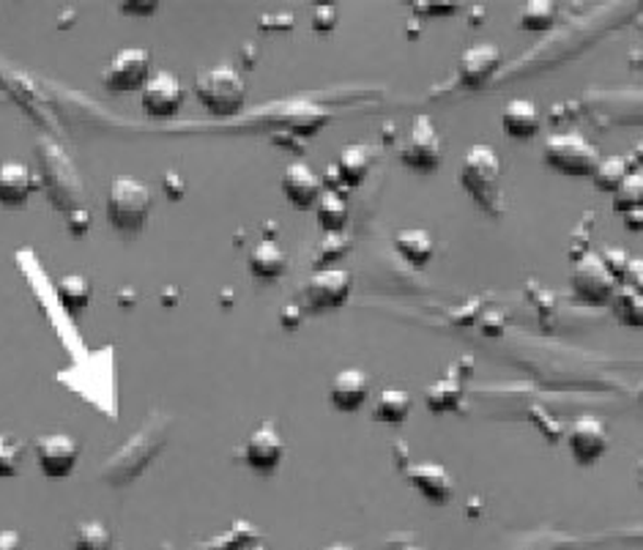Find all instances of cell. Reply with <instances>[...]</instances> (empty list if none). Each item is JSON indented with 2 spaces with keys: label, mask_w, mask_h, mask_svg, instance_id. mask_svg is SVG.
I'll return each mask as SVG.
<instances>
[{
  "label": "cell",
  "mask_w": 643,
  "mask_h": 550,
  "mask_svg": "<svg viewBox=\"0 0 643 550\" xmlns=\"http://www.w3.org/2000/svg\"><path fill=\"white\" fill-rule=\"evenodd\" d=\"M348 198L340 190H323L321 198L315 203V217L321 225L323 234H343V228L348 225Z\"/></svg>",
  "instance_id": "cell-22"
},
{
  "label": "cell",
  "mask_w": 643,
  "mask_h": 550,
  "mask_svg": "<svg viewBox=\"0 0 643 550\" xmlns=\"http://www.w3.org/2000/svg\"><path fill=\"white\" fill-rule=\"evenodd\" d=\"M154 208V192L132 176L112 178L107 192V219L121 234H138Z\"/></svg>",
  "instance_id": "cell-2"
},
{
  "label": "cell",
  "mask_w": 643,
  "mask_h": 550,
  "mask_svg": "<svg viewBox=\"0 0 643 550\" xmlns=\"http://www.w3.org/2000/svg\"><path fill=\"white\" fill-rule=\"evenodd\" d=\"M372 159H376V154H372L370 145L365 143L345 145L343 154L337 156V165H334L340 183H343L345 190H356V187L365 183V178L370 176Z\"/></svg>",
  "instance_id": "cell-19"
},
{
  "label": "cell",
  "mask_w": 643,
  "mask_h": 550,
  "mask_svg": "<svg viewBox=\"0 0 643 550\" xmlns=\"http://www.w3.org/2000/svg\"><path fill=\"white\" fill-rule=\"evenodd\" d=\"M241 457H245V463L252 471H274L285 457V439L283 433H279L277 422L258 425V428L247 435Z\"/></svg>",
  "instance_id": "cell-8"
},
{
  "label": "cell",
  "mask_w": 643,
  "mask_h": 550,
  "mask_svg": "<svg viewBox=\"0 0 643 550\" xmlns=\"http://www.w3.org/2000/svg\"><path fill=\"white\" fill-rule=\"evenodd\" d=\"M624 223H627V228H630V230H641L643 228V208L624 214Z\"/></svg>",
  "instance_id": "cell-36"
},
{
  "label": "cell",
  "mask_w": 643,
  "mask_h": 550,
  "mask_svg": "<svg viewBox=\"0 0 643 550\" xmlns=\"http://www.w3.org/2000/svg\"><path fill=\"white\" fill-rule=\"evenodd\" d=\"M194 96L200 105L217 118H234L245 110L247 101V83L245 74L230 63H219V67L209 69L200 74L194 83Z\"/></svg>",
  "instance_id": "cell-1"
},
{
  "label": "cell",
  "mask_w": 643,
  "mask_h": 550,
  "mask_svg": "<svg viewBox=\"0 0 643 550\" xmlns=\"http://www.w3.org/2000/svg\"><path fill=\"white\" fill-rule=\"evenodd\" d=\"M0 550H23V534L14 528H3L0 531Z\"/></svg>",
  "instance_id": "cell-35"
},
{
  "label": "cell",
  "mask_w": 643,
  "mask_h": 550,
  "mask_svg": "<svg viewBox=\"0 0 643 550\" xmlns=\"http://www.w3.org/2000/svg\"><path fill=\"white\" fill-rule=\"evenodd\" d=\"M151 77V52L143 47H127L112 56L110 67L105 69V85L116 94L143 91Z\"/></svg>",
  "instance_id": "cell-7"
},
{
  "label": "cell",
  "mask_w": 643,
  "mask_h": 550,
  "mask_svg": "<svg viewBox=\"0 0 643 550\" xmlns=\"http://www.w3.org/2000/svg\"><path fill=\"white\" fill-rule=\"evenodd\" d=\"M80 457V444L69 433H50L36 441V463L47 479H67Z\"/></svg>",
  "instance_id": "cell-9"
},
{
  "label": "cell",
  "mask_w": 643,
  "mask_h": 550,
  "mask_svg": "<svg viewBox=\"0 0 643 550\" xmlns=\"http://www.w3.org/2000/svg\"><path fill=\"white\" fill-rule=\"evenodd\" d=\"M394 250L400 252L405 263H410L414 268L427 266V261L433 258V236L421 228H405L394 236Z\"/></svg>",
  "instance_id": "cell-21"
},
{
  "label": "cell",
  "mask_w": 643,
  "mask_h": 550,
  "mask_svg": "<svg viewBox=\"0 0 643 550\" xmlns=\"http://www.w3.org/2000/svg\"><path fill=\"white\" fill-rule=\"evenodd\" d=\"M258 542V531L247 521H236L223 537L211 539L203 550H247Z\"/></svg>",
  "instance_id": "cell-28"
},
{
  "label": "cell",
  "mask_w": 643,
  "mask_h": 550,
  "mask_svg": "<svg viewBox=\"0 0 643 550\" xmlns=\"http://www.w3.org/2000/svg\"><path fill=\"white\" fill-rule=\"evenodd\" d=\"M23 441L0 433V477H12V474H17L20 463H23Z\"/></svg>",
  "instance_id": "cell-31"
},
{
  "label": "cell",
  "mask_w": 643,
  "mask_h": 550,
  "mask_svg": "<svg viewBox=\"0 0 643 550\" xmlns=\"http://www.w3.org/2000/svg\"><path fill=\"white\" fill-rule=\"evenodd\" d=\"M74 550H112V534L105 523L85 521L74 534Z\"/></svg>",
  "instance_id": "cell-30"
},
{
  "label": "cell",
  "mask_w": 643,
  "mask_h": 550,
  "mask_svg": "<svg viewBox=\"0 0 643 550\" xmlns=\"http://www.w3.org/2000/svg\"><path fill=\"white\" fill-rule=\"evenodd\" d=\"M56 294L69 315H80L91 304V283L85 277H80V274H67V277L58 279Z\"/></svg>",
  "instance_id": "cell-24"
},
{
  "label": "cell",
  "mask_w": 643,
  "mask_h": 550,
  "mask_svg": "<svg viewBox=\"0 0 643 550\" xmlns=\"http://www.w3.org/2000/svg\"><path fill=\"white\" fill-rule=\"evenodd\" d=\"M403 550H425V548H419V545H405Z\"/></svg>",
  "instance_id": "cell-38"
},
{
  "label": "cell",
  "mask_w": 643,
  "mask_h": 550,
  "mask_svg": "<svg viewBox=\"0 0 643 550\" xmlns=\"http://www.w3.org/2000/svg\"><path fill=\"white\" fill-rule=\"evenodd\" d=\"M614 208L619 214H630L643 208V176L641 172H627L624 181L614 192Z\"/></svg>",
  "instance_id": "cell-27"
},
{
  "label": "cell",
  "mask_w": 643,
  "mask_h": 550,
  "mask_svg": "<svg viewBox=\"0 0 643 550\" xmlns=\"http://www.w3.org/2000/svg\"><path fill=\"white\" fill-rule=\"evenodd\" d=\"M247 268L255 279H279L285 272H288V252L277 244L274 239H263L258 241L255 247L247 255Z\"/></svg>",
  "instance_id": "cell-18"
},
{
  "label": "cell",
  "mask_w": 643,
  "mask_h": 550,
  "mask_svg": "<svg viewBox=\"0 0 643 550\" xmlns=\"http://www.w3.org/2000/svg\"><path fill=\"white\" fill-rule=\"evenodd\" d=\"M367 397H370V379H367V373L356 370V367L334 375L332 386H329V400H332V406L340 414L359 411Z\"/></svg>",
  "instance_id": "cell-16"
},
{
  "label": "cell",
  "mask_w": 643,
  "mask_h": 550,
  "mask_svg": "<svg viewBox=\"0 0 643 550\" xmlns=\"http://www.w3.org/2000/svg\"><path fill=\"white\" fill-rule=\"evenodd\" d=\"M619 283L610 277L608 268L603 266L597 252L577 258L575 272H572V294L581 304L586 307H605L614 301Z\"/></svg>",
  "instance_id": "cell-6"
},
{
  "label": "cell",
  "mask_w": 643,
  "mask_h": 550,
  "mask_svg": "<svg viewBox=\"0 0 643 550\" xmlns=\"http://www.w3.org/2000/svg\"><path fill=\"white\" fill-rule=\"evenodd\" d=\"M545 165L553 167L561 176L592 178V172L599 165V151L592 140L583 138L581 132H559L550 134L543 151Z\"/></svg>",
  "instance_id": "cell-4"
},
{
  "label": "cell",
  "mask_w": 643,
  "mask_h": 550,
  "mask_svg": "<svg viewBox=\"0 0 643 550\" xmlns=\"http://www.w3.org/2000/svg\"><path fill=\"white\" fill-rule=\"evenodd\" d=\"M416 9H427V12H455V3H444V7H430V3H427V7H416Z\"/></svg>",
  "instance_id": "cell-37"
},
{
  "label": "cell",
  "mask_w": 643,
  "mask_h": 550,
  "mask_svg": "<svg viewBox=\"0 0 643 550\" xmlns=\"http://www.w3.org/2000/svg\"><path fill=\"white\" fill-rule=\"evenodd\" d=\"M627 172L630 170H627L624 156H605V159H599L597 170L592 172V181L597 190L610 192V195H614L616 187H619V183L627 178Z\"/></svg>",
  "instance_id": "cell-29"
},
{
  "label": "cell",
  "mask_w": 643,
  "mask_h": 550,
  "mask_svg": "<svg viewBox=\"0 0 643 550\" xmlns=\"http://www.w3.org/2000/svg\"><path fill=\"white\" fill-rule=\"evenodd\" d=\"M247 550H258V548H255V545H252V548H247Z\"/></svg>",
  "instance_id": "cell-40"
},
{
  "label": "cell",
  "mask_w": 643,
  "mask_h": 550,
  "mask_svg": "<svg viewBox=\"0 0 643 550\" xmlns=\"http://www.w3.org/2000/svg\"><path fill=\"white\" fill-rule=\"evenodd\" d=\"M410 403L414 400H410L408 392L400 390V386H389V390H383L381 395H378L376 408H372V419L383 425L405 422L410 414Z\"/></svg>",
  "instance_id": "cell-23"
},
{
  "label": "cell",
  "mask_w": 643,
  "mask_h": 550,
  "mask_svg": "<svg viewBox=\"0 0 643 550\" xmlns=\"http://www.w3.org/2000/svg\"><path fill=\"white\" fill-rule=\"evenodd\" d=\"M345 250H348V241H345L343 234L323 236L321 247H318V255H315V272L326 268V261H337V258H343Z\"/></svg>",
  "instance_id": "cell-32"
},
{
  "label": "cell",
  "mask_w": 643,
  "mask_h": 550,
  "mask_svg": "<svg viewBox=\"0 0 643 550\" xmlns=\"http://www.w3.org/2000/svg\"><path fill=\"white\" fill-rule=\"evenodd\" d=\"M143 110L151 118H172L183 105V85L172 72L151 74L148 83L140 91Z\"/></svg>",
  "instance_id": "cell-11"
},
{
  "label": "cell",
  "mask_w": 643,
  "mask_h": 550,
  "mask_svg": "<svg viewBox=\"0 0 643 550\" xmlns=\"http://www.w3.org/2000/svg\"><path fill=\"white\" fill-rule=\"evenodd\" d=\"M34 187V176L23 162H3L0 165V206L23 208Z\"/></svg>",
  "instance_id": "cell-17"
},
{
  "label": "cell",
  "mask_w": 643,
  "mask_h": 550,
  "mask_svg": "<svg viewBox=\"0 0 643 550\" xmlns=\"http://www.w3.org/2000/svg\"><path fill=\"white\" fill-rule=\"evenodd\" d=\"M501 67V50L496 45H474L468 47L457 63V77L466 88H479L488 83Z\"/></svg>",
  "instance_id": "cell-15"
},
{
  "label": "cell",
  "mask_w": 643,
  "mask_h": 550,
  "mask_svg": "<svg viewBox=\"0 0 643 550\" xmlns=\"http://www.w3.org/2000/svg\"><path fill=\"white\" fill-rule=\"evenodd\" d=\"M332 550H350V548H345V545H337V548H332Z\"/></svg>",
  "instance_id": "cell-39"
},
{
  "label": "cell",
  "mask_w": 643,
  "mask_h": 550,
  "mask_svg": "<svg viewBox=\"0 0 643 550\" xmlns=\"http://www.w3.org/2000/svg\"><path fill=\"white\" fill-rule=\"evenodd\" d=\"M597 255H599V261H603V266L610 272V277H614L616 283L621 285V279H624L627 266H630L632 258L627 255V252L614 250V247H605V250H603V252H597Z\"/></svg>",
  "instance_id": "cell-33"
},
{
  "label": "cell",
  "mask_w": 643,
  "mask_h": 550,
  "mask_svg": "<svg viewBox=\"0 0 643 550\" xmlns=\"http://www.w3.org/2000/svg\"><path fill=\"white\" fill-rule=\"evenodd\" d=\"M501 167L499 154L493 145H472L468 154L463 156L461 183L463 190L474 198L477 206L493 214L499 208V187H501Z\"/></svg>",
  "instance_id": "cell-3"
},
{
  "label": "cell",
  "mask_w": 643,
  "mask_h": 550,
  "mask_svg": "<svg viewBox=\"0 0 643 550\" xmlns=\"http://www.w3.org/2000/svg\"><path fill=\"white\" fill-rule=\"evenodd\" d=\"M312 28L318 34H329V31L337 28V7H318L312 14Z\"/></svg>",
  "instance_id": "cell-34"
},
{
  "label": "cell",
  "mask_w": 643,
  "mask_h": 550,
  "mask_svg": "<svg viewBox=\"0 0 643 550\" xmlns=\"http://www.w3.org/2000/svg\"><path fill=\"white\" fill-rule=\"evenodd\" d=\"M283 192L290 206L307 212V208L315 206L323 192L321 176L307 162H290L283 172Z\"/></svg>",
  "instance_id": "cell-13"
},
{
  "label": "cell",
  "mask_w": 643,
  "mask_h": 550,
  "mask_svg": "<svg viewBox=\"0 0 643 550\" xmlns=\"http://www.w3.org/2000/svg\"><path fill=\"white\" fill-rule=\"evenodd\" d=\"M567 446H570L572 457L581 466H594L610 446L608 428L597 417L575 419L570 428V435H567Z\"/></svg>",
  "instance_id": "cell-12"
},
{
  "label": "cell",
  "mask_w": 643,
  "mask_h": 550,
  "mask_svg": "<svg viewBox=\"0 0 643 550\" xmlns=\"http://www.w3.org/2000/svg\"><path fill=\"white\" fill-rule=\"evenodd\" d=\"M556 23V3L553 0H528L521 12V28L532 31V34H543V31L553 28Z\"/></svg>",
  "instance_id": "cell-25"
},
{
  "label": "cell",
  "mask_w": 643,
  "mask_h": 550,
  "mask_svg": "<svg viewBox=\"0 0 643 550\" xmlns=\"http://www.w3.org/2000/svg\"><path fill=\"white\" fill-rule=\"evenodd\" d=\"M405 477L430 504H446L455 495V482L439 463H410L405 466Z\"/></svg>",
  "instance_id": "cell-14"
},
{
  "label": "cell",
  "mask_w": 643,
  "mask_h": 550,
  "mask_svg": "<svg viewBox=\"0 0 643 550\" xmlns=\"http://www.w3.org/2000/svg\"><path fill=\"white\" fill-rule=\"evenodd\" d=\"M614 312L616 318H619L621 323H627V326H641L643 321V296L641 290L635 288H627V285H619V290H616L614 296Z\"/></svg>",
  "instance_id": "cell-26"
},
{
  "label": "cell",
  "mask_w": 643,
  "mask_h": 550,
  "mask_svg": "<svg viewBox=\"0 0 643 550\" xmlns=\"http://www.w3.org/2000/svg\"><path fill=\"white\" fill-rule=\"evenodd\" d=\"M501 123H504V132L515 140H528L539 132V107L532 99H510L501 110Z\"/></svg>",
  "instance_id": "cell-20"
},
{
  "label": "cell",
  "mask_w": 643,
  "mask_h": 550,
  "mask_svg": "<svg viewBox=\"0 0 643 550\" xmlns=\"http://www.w3.org/2000/svg\"><path fill=\"white\" fill-rule=\"evenodd\" d=\"M400 159L416 172H430L444 162V138L430 116H416L405 143L400 145Z\"/></svg>",
  "instance_id": "cell-5"
},
{
  "label": "cell",
  "mask_w": 643,
  "mask_h": 550,
  "mask_svg": "<svg viewBox=\"0 0 643 550\" xmlns=\"http://www.w3.org/2000/svg\"><path fill=\"white\" fill-rule=\"evenodd\" d=\"M354 277L345 268H321L310 277L305 288V299L312 310H337L348 301Z\"/></svg>",
  "instance_id": "cell-10"
}]
</instances>
